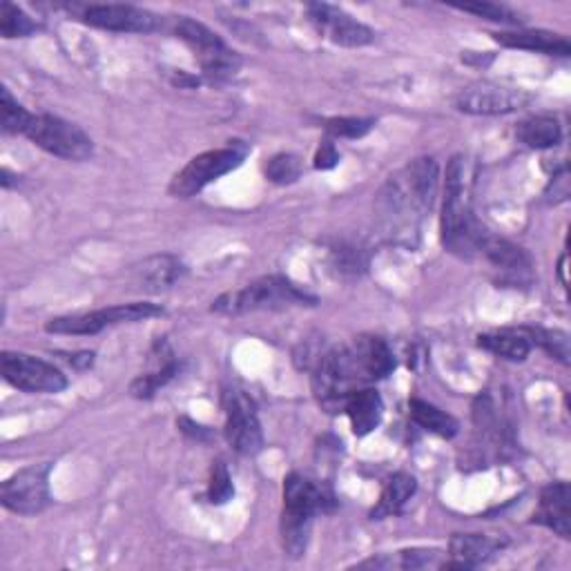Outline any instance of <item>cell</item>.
I'll use <instances>...</instances> for the list:
<instances>
[{
	"label": "cell",
	"mask_w": 571,
	"mask_h": 571,
	"mask_svg": "<svg viewBox=\"0 0 571 571\" xmlns=\"http://www.w3.org/2000/svg\"><path fill=\"white\" fill-rule=\"evenodd\" d=\"M438 163L422 157L394 174L379 193V215L396 237L409 239L418 233L422 217L431 211L438 190Z\"/></svg>",
	"instance_id": "1"
},
{
	"label": "cell",
	"mask_w": 571,
	"mask_h": 571,
	"mask_svg": "<svg viewBox=\"0 0 571 571\" xmlns=\"http://www.w3.org/2000/svg\"><path fill=\"white\" fill-rule=\"evenodd\" d=\"M335 509V496L304 478L300 473H291L283 481V514H281V542L283 551L291 558H300L311 538L313 518L322 511Z\"/></svg>",
	"instance_id": "2"
},
{
	"label": "cell",
	"mask_w": 571,
	"mask_h": 571,
	"mask_svg": "<svg viewBox=\"0 0 571 571\" xmlns=\"http://www.w3.org/2000/svg\"><path fill=\"white\" fill-rule=\"evenodd\" d=\"M485 233L487 228L475 219L466 197L462 159L455 157L446 168V187L442 204V244L449 252L462 259H471L478 255Z\"/></svg>",
	"instance_id": "3"
},
{
	"label": "cell",
	"mask_w": 571,
	"mask_h": 571,
	"mask_svg": "<svg viewBox=\"0 0 571 571\" xmlns=\"http://www.w3.org/2000/svg\"><path fill=\"white\" fill-rule=\"evenodd\" d=\"M304 304H315V300L300 291L298 286L286 277L270 274L248 283L241 291L222 295L213 304V311L219 315H244L252 311H281Z\"/></svg>",
	"instance_id": "4"
},
{
	"label": "cell",
	"mask_w": 571,
	"mask_h": 571,
	"mask_svg": "<svg viewBox=\"0 0 571 571\" xmlns=\"http://www.w3.org/2000/svg\"><path fill=\"white\" fill-rule=\"evenodd\" d=\"M362 387L348 346H337L320 357L313 375V391L324 411H344L346 398Z\"/></svg>",
	"instance_id": "5"
},
{
	"label": "cell",
	"mask_w": 571,
	"mask_h": 571,
	"mask_svg": "<svg viewBox=\"0 0 571 571\" xmlns=\"http://www.w3.org/2000/svg\"><path fill=\"white\" fill-rule=\"evenodd\" d=\"M176 36L193 50L195 58L200 61L204 74L211 80H224L230 78L239 69V54L230 50L211 28H206L200 21L181 19L176 23Z\"/></svg>",
	"instance_id": "6"
},
{
	"label": "cell",
	"mask_w": 571,
	"mask_h": 571,
	"mask_svg": "<svg viewBox=\"0 0 571 571\" xmlns=\"http://www.w3.org/2000/svg\"><path fill=\"white\" fill-rule=\"evenodd\" d=\"M163 315V309L150 302H134V304H121L110 306L91 313H78V315H63L54 317L45 324L47 333L56 335H97L108 326L117 324H134L141 320H150Z\"/></svg>",
	"instance_id": "7"
},
{
	"label": "cell",
	"mask_w": 571,
	"mask_h": 571,
	"mask_svg": "<svg viewBox=\"0 0 571 571\" xmlns=\"http://www.w3.org/2000/svg\"><path fill=\"white\" fill-rule=\"evenodd\" d=\"M25 137L45 152L65 161H85L94 154L91 139L78 126L54 115H34Z\"/></svg>",
	"instance_id": "8"
},
{
	"label": "cell",
	"mask_w": 571,
	"mask_h": 571,
	"mask_svg": "<svg viewBox=\"0 0 571 571\" xmlns=\"http://www.w3.org/2000/svg\"><path fill=\"white\" fill-rule=\"evenodd\" d=\"M244 157L246 152L239 148H222L195 157L181 172L174 174L170 183V195L176 200L195 197L213 181L237 170L244 163Z\"/></svg>",
	"instance_id": "9"
},
{
	"label": "cell",
	"mask_w": 571,
	"mask_h": 571,
	"mask_svg": "<svg viewBox=\"0 0 571 571\" xmlns=\"http://www.w3.org/2000/svg\"><path fill=\"white\" fill-rule=\"evenodd\" d=\"M0 368L6 383L25 394H61L67 387V377L56 366L25 353L6 351Z\"/></svg>",
	"instance_id": "10"
},
{
	"label": "cell",
	"mask_w": 571,
	"mask_h": 571,
	"mask_svg": "<svg viewBox=\"0 0 571 571\" xmlns=\"http://www.w3.org/2000/svg\"><path fill=\"white\" fill-rule=\"evenodd\" d=\"M6 509L19 516H36L52 503L50 498V464L17 471L0 489Z\"/></svg>",
	"instance_id": "11"
},
{
	"label": "cell",
	"mask_w": 571,
	"mask_h": 571,
	"mask_svg": "<svg viewBox=\"0 0 571 571\" xmlns=\"http://www.w3.org/2000/svg\"><path fill=\"white\" fill-rule=\"evenodd\" d=\"M529 104V94L520 87H507L498 83H475L464 87L457 99L455 108L464 115L475 117H498V115H511Z\"/></svg>",
	"instance_id": "12"
},
{
	"label": "cell",
	"mask_w": 571,
	"mask_h": 571,
	"mask_svg": "<svg viewBox=\"0 0 571 571\" xmlns=\"http://www.w3.org/2000/svg\"><path fill=\"white\" fill-rule=\"evenodd\" d=\"M226 440L241 455H255L263 449L261 422L255 402L239 389L224 391Z\"/></svg>",
	"instance_id": "13"
},
{
	"label": "cell",
	"mask_w": 571,
	"mask_h": 571,
	"mask_svg": "<svg viewBox=\"0 0 571 571\" xmlns=\"http://www.w3.org/2000/svg\"><path fill=\"white\" fill-rule=\"evenodd\" d=\"M311 23L317 28V32L328 39L335 45L342 47H364L375 41V32L346 14L340 8L326 6V3H311L306 8Z\"/></svg>",
	"instance_id": "14"
},
{
	"label": "cell",
	"mask_w": 571,
	"mask_h": 571,
	"mask_svg": "<svg viewBox=\"0 0 571 571\" xmlns=\"http://www.w3.org/2000/svg\"><path fill=\"white\" fill-rule=\"evenodd\" d=\"M83 21L91 28L123 34H148L159 28L152 12L134 6H89L83 10Z\"/></svg>",
	"instance_id": "15"
},
{
	"label": "cell",
	"mask_w": 571,
	"mask_h": 571,
	"mask_svg": "<svg viewBox=\"0 0 571 571\" xmlns=\"http://www.w3.org/2000/svg\"><path fill=\"white\" fill-rule=\"evenodd\" d=\"M348 353L362 379V385L383 379L391 375V370L396 368V357L383 337H373V335L357 337L353 344H348Z\"/></svg>",
	"instance_id": "16"
},
{
	"label": "cell",
	"mask_w": 571,
	"mask_h": 571,
	"mask_svg": "<svg viewBox=\"0 0 571 571\" xmlns=\"http://www.w3.org/2000/svg\"><path fill=\"white\" fill-rule=\"evenodd\" d=\"M505 547V540L481 536V534H455L449 542L451 562L442 564L444 569H473L487 560H492L500 549Z\"/></svg>",
	"instance_id": "17"
},
{
	"label": "cell",
	"mask_w": 571,
	"mask_h": 571,
	"mask_svg": "<svg viewBox=\"0 0 571 571\" xmlns=\"http://www.w3.org/2000/svg\"><path fill=\"white\" fill-rule=\"evenodd\" d=\"M478 255H483L496 270H500L503 274L511 277V279H522L531 272V259L529 255L518 248L516 244L492 235L489 230L485 233Z\"/></svg>",
	"instance_id": "18"
},
{
	"label": "cell",
	"mask_w": 571,
	"mask_h": 571,
	"mask_svg": "<svg viewBox=\"0 0 571 571\" xmlns=\"http://www.w3.org/2000/svg\"><path fill=\"white\" fill-rule=\"evenodd\" d=\"M185 274V266L174 255H154L134 268V283L148 293H161Z\"/></svg>",
	"instance_id": "19"
},
{
	"label": "cell",
	"mask_w": 571,
	"mask_h": 571,
	"mask_svg": "<svg viewBox=\"0 0 571 571\" xmlns=\"http://www.w3.org/2000/svg\"><path fill=\"white\" fill-rule=\"evenodd\" d=\"M534 522L549 527L560 538L571 536V514H569V485L553 483L542 489L538 511L534 514Z\"/></svg>",
	"instance_id": "20"
},
{
	"label": "cell",
	"mask_w": 571,
	"mask_h": 571,
	"mask_svg": "<svg viewBox=\"0 0 571 571\" xmlns=\"http://www.w3.org/2000/svg\"><path fill=\"white\" fill-rule=\"evenodd\" d=\"M344 411H346V416L351 420L353 433L362 438V435L373 433L379 427V422H383L385 402H383V398H379V394L375 389L362 387V389L353 391L346 398Z\"/></svg>",
	"instance_id": "21"
},
{
	"label": "cell",
	"mask_w": 571,
	"mask_h": 571,
	"mask_svg": "<svg viewBox=\"0 0 571 571\" xmlns=\"http://www.w3.org/2000/svg\"><path fill=\"white\" fill-rule=\"evenodd\" d=\"M494 39L514 50H529V52H540L547 56H569L571 45L564 36L545 32V30H520V32H500L494 34Z\"/></svg>",
	"instance_id": "22"
},
{
	"label": "cell",
	"mask_w": 571,
	"mask_h": 571,
	"mask_svg": "<svg viewBox=\"0 0 571 571\" xmlns=\"http://www.w3.org/2000/svg\"><path fill=\"white\" fill-rule=\"evenodd\" d=\"M418 492V483L409 473H396L394 478L387 483L383 496H379L377 507L370 511L373 520H383L387 516H396L405 509V505L413 498Z\"/></svg>",
	"instance_id": "23"
},
{
	"label": "cell",
	"mask_w": 571,
	"mask_h": 571,
	"mask_svg": "<svg viewBox=\"0 0 571 571\" xmlns=\"http://www.w3.org/2000/svg\"><path fill=\"white\" fill-rule=\"evenodd\" d=\"M478 344L485 351H489V353H494L498 357L511 359V362H522L531 353V342L522 333V328L520 331H498V333L481 335Z\"/></svg>",
	"instance_id": "24"
},
{
	"label": "cell",
	"mask_w": 571,
	"mask_h": 571,
	"mask_svg": "<svg viewBox=\"0 0 571 571\" xmlns=\"http://www.w3.org/2000/svg\"><path fill=\"white\" fill-rule=\"evenodd\" d=\"M176 368H179V366H176V362L172 359V353H170V348H168L165 342H163L159 366H157L152 373L137 377L134 383L130 385V394H132L134 398H139V400L152 398L161 387H165V385L170 383V379L176 375Z\"/></svg>",
	"instance_id": "25"
},
{
	"label": "cell",
	"mask_w": 571,
	"mask_h": 571,
	"mask_svg": "<svg viewBox=\"0 0 571 571\" xmlns=\"http://www.w3.org/2000/svg\"><path fill=\"white\" fill-rule=\"evenodd\" d=\"M518 139L534 150L556 148L562 139V130L551 117H531L518 126Z\"/></svg>",
	"instance_id": "26"
},
{
	"label": "cell",
	"mask_w": 571,
	"mask_h": 571,
	"mask_svg": "<svg viewBox=\"0 0 571 571\" xmlns=\"http://www.w3.org/2000/svg\"><path fill=\"white\" fill-rule=\"evenodd\" d=\"M409 409H411V418L416 420V424H420L424 431H431L440 438H453L460 429V424L453 416L444 413L442 409H438L424 400L413 398Z\"/></svg>",
	"instance_id": "27"
},
{
	"label": "cell",
	"mask_w": 571,
	"mask_h": 571,
	"mask_svg": "<svg viewBox=\"0 0 571 571\" xmlns=\"http://www.w3.org/2000/svg\"><path fill=\"white\" fill-rule=\"evenodd\" d=\"M32 112H28L14 97L8 87L0 89V126L8 134H25V130L32 123Z\"/></svg>",
	"instance_id": "28"
},
{
	"label": "cell",
	"mask_w": 571,
	"mask_h": 571,
	"mask_svg": "<svg viewBox=\"0 0 571 571\" xmlns=\"http://www.w3.org/2000/svg\"><path fill=\"white\" fill-rule=\"evenodd\" d=\"M39 30V25L14 3H0V36L23 39Z\"/></svg>",
	"instance_id": "29"
},
{
	"label": "cell",
	"mask_w": 571,
	"mask_h": 571,
	"mask_svg": "<svg viewBox=\"0 0 571 571\" xmlns=\"http://www.w3.org/2000/svg\"><path fill=\"white\" fill-rule=\"evenodd\" d=\"M531 344L542 346L551 357L569 364V335L564 331H549V328H522Z\"/></svg>",
	"instance_id": "30"
},
{
	"label": "cell",
	"mask_w": 571,
	"mask_h": 571,
	"mask_svg": "<svg viewBox=\"0 0 571 571\" xmlns=\"http://www.w3.org/2000/svg\"><path fill=\"white\" fill-rule=\"evenodd\" d=\"M266 176L277 185L295 183L302 176V161L295 154H277L268 161Z\"/></svg>",
	"instance_id": "31"
},
{
	"label": "cell",
	"mask_w": 571,
	"mask_h": 571,
	"mask_svg": "<svg viewBox=\"0 0 571 571\" xmlns=\"http://www.w3.org/2000/svg\"><path fill=\"white\" fill-rule=\"evenodd\" d=\"M375 128V119H357V117H337L324 123V130L335 139H362Z\"/></svg>",
	"instance_id": "32"
},
{
	"label": "cell",
	"mask_w": 571,
	"mask_h": 571,
	"mask_svg": "<svg viewBox=\"0 0 571 571\" xmlns=\"http://www.w3.org/2000/svg\"><path fill=\"white\" fill-rule=\"evenodd\" d=\"M457 10L478 17V19H485V21H492V23H507V25L522 23V19L516 12H511L505 6H496V3H466V6H457Z\"/></svg>",
	"instance_id": "33"
},
{
	"label": "cell",
	"mask_w": 571,
	"mask_h": 571,
	"mask_svg": "<svg viewBox=\"0 0 571 571\" xmlns=\"http://www.w3.org/2000/svg\"><path fill=\"white\" fill-rule=\"evenodd\" d=\"M235 496V487H233V478L230 473L226 468L224 462H217L213 466V473H211V485H208V500L213 505H224L228 500H233Z\"/></svg>",
	"instance_id": "34"
},
{
	"label": "cell",
	"mask_w": 571,
	"mask_h": 571,
	"mask_svg": "<svg viewBox=\"0 0 571 571\" xmlns=\"http://www.w3.org/2000/svg\"><path fill=\"white\" fill-rule=\"evenodd\" d=\"M438 551L435 549H409L400 551V567L405 569H420V567H431L435 562Z\"/></svg>",
	"instance_id": "35"
},
{
	"label": "cell",
	"mask_w": 571,
	"mask_h": 571,
	"mask_svg": "<svg viewBox=\"0 0 571 571\" xmlns=\"http://www.w3.org/2000/svg\"><path fill=\"white\" fill-rule=\"evenodd\" d=\"M337 161H340V152H337L335 143L333 141H324L320 146L317 154H315V168L317 170H331V168L337 165Z\"/></svg>",
	"instance_id": "36"
}]
</instances>
